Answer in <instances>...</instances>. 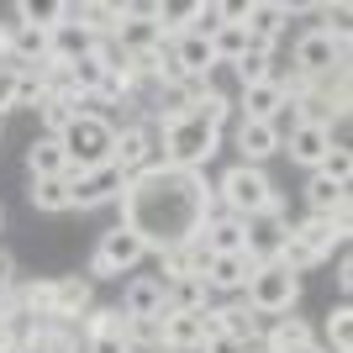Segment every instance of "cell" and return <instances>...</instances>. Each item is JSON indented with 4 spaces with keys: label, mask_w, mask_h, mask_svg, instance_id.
Returning a JSON list of instances; mask_svg holds the SVG:
<instances>
[{
    "label": "cell",
    "mask_w": 353,
    "mask_h": 353,
    "mask_svg": "<svg viewBox=\"0 0 353 353\" xmlns=\"http://www.w3.org/2000/svg\"><path fill=\"white\" fill-rule=\"evenodd\" d=\"M216 195H211V179L206 174H190V169H148V174L127 179L117 211H121V227H132L137 237L148 243V253H169L179 243L201 237Z\"/></svg>",
    "instance_id": "obj_1"
},
{
    "label": "cell",
    "mask_w": 353,
    "mask_h": 353,
    "mask_svg": "<svg viewBox=\"0 0 353 353\" xmlns=\"http://www.w3.org/2000/svg\"><path fill=\"white\" fill-rule=\"evenodd\" d=\"M211 195H216V206L227 211V216H264V211H285L280 206V190H274V179H269V169H253V163H232V169H221V179L211 185Z\"/></svg>",
    "instance_id": "obj_2"
},
{
    "label": "cell",
    "mask_w": 353,
    "mask_h": 353,
    "mask_svg": "<svg viewBox=\"0 0 353 353\" xmlns=\"http://www.w3.org/2000/svg\"><path fill=\"white\" fill-rule=\"evenodd\" d=\"M159 153L169 169H190V174H206V163L221 153V132L211 127L201 111H190V117L169 121V127H159Z\"/></svg>",
    "instance_id": "obj_3"
},
{
    "label": "cell",
    "mask_w": 353,
    "mask_h": 353,
    "mask_svg": "<svg viewBox=\"0 0 353 353\" xmlns=\"http://www.w3.org/2000/svg\"><path fill=\"white\" fill-rule=\"evenodd\" d=\"M243 301H248V311H259V316H290V311L301 306V274L285 269L280 259H274V264H253V274L243 280Z\"/></svg>",
    "instance_id": "obj_4"
},
{
    "label": "cell",
    "mask_w": 353,
    "mask_h": 353,
    "mask_svg": "<svg viewBox=\"0 0 353 353\" xmlns=\"http://www.w3.org/2000/svg\"><path fill=\"white\" fill-rule=\"evenodd\" d=\"M148 259V243L132 232V227H105L101 237H95V248H90L85 259V274L90 280H121V274H132L137 264Z\"/></svg>",
    "instance_id": "obj_5"
},
{
    "label": "cell",
    "mask_w": 353,
    "mask_h": 353,
    "mask_svg": "<svg viewBox=\"0 0 353 353\" xmlns=\"http://www.w3.org/2000/svg\"><path fill=\"white\" fill-rule=\"evenodd\" d=\"M59 143H63V153H69V174L74 169H101V163H111V148H117V121L79 111Z\"/></svg>",
    "instance_id": "obj_6"
},
{
    "label": "cell",
    "mask_w": 353,
    "mask_h": 353,
    "mask_svg": "<svg viewBox=\"0 0 353 353\" xmlns=\"http://www.w3.org/2000/svg\"><path fill=\"white\" fill-rule=\"evenodd\" d=\"M111 163L121 169V179H137L148 169H159L163 153H159V127L153 121H121L117 127V148H111Z\"/></svg>",
    "instance_id": "obj_7"
},
{
    "label": "cell",
    "mask_w": 353,
    "mask_h": 353,
    "mask_svg": "<svg viewBox=\"0 0 353 353\" xmlns=\"http://www.w3.org/2000/svg\"><path fill=\"white\" fill-rule=\"evenodd\" d=\"M290 63H295V74H301L306 85H311V79H327V74L348 69V43L327 37L322 27H311V32H301V37H295Z\"/></svg>",
    "instance_id": "obj_8"
},
{
    "label": "cell",
    "mask_w": 353,
    "mask_h": 353,
    "mask_svg": "<svg viewBox=\"0 0 353 353\" xmlns=\"http://www.w3.org/2000/svg\"><path fill=\"white\" fill-rule=\"evenodd\" d=\"M127 179H121L117 163H101V169H74L69 174V201L74 211H101V206H117Z\"/></svg>",
    "instance_id": "obj_9"
},
{
    "label": "cell",
    "mask_w": 353,
    "mask_h": 353,
    "mask_svg": "<svg viewBox=\"0 0 353 353\" xmlns=\"http://www.w3.org/2000/svg\"><path fill=\"white\" fill-rule=\"evenodd\" d=\"M237 105V121H274V127H290V95H285L280 85H269V79H259V85H243L232 95Z\"/></svg>",
    "instance_id": "obj_10"
},
{
    "label": "cell",
    "mask_w": 353,
    "mask_h": 353,
    "mask_svg": "<svg viewBox=\"0 0 353 353\" xmlns=\"http://www.w3.org/2000/svg\"><path fill=\"white\" fill-rule=\"evenodd\" d=\"M285 237H290V216H285V211L253 216L248 232H243V259H248V264H274L285 253Z\"/></svg>",
    "instance_id": "obj_11"
},
{
    "label": "cell",
    "mask_w": 353,
    "mask_h": 353,
    "mask_svg": "<svg viewBox=\"0 0 353 353\" xmlns=\"http://www.w3.org/2000/svg\"><path fill=\"white\" fill-rule=\"evenodd\" d=\"M327 148H332L327 127H306V121H290V127L280 132V153L295 163V169H306V174H316V163L327 159Z\"/></svg>",
    "instance_id": "obj_12"
},
{
    "label": "cell",
    "mask_w": 353,
    "mask_h": 353,
    "mask_svg": "<svg viewBox=\"0 0 353 353\" xmlns=\"http://www.w3.org/2000/svg\"><path fill=\"white\" fill-rule=\"evenodd\" d=\"M237 21L248 27V37L259 48H280L285 27H290V11H285V0H248V6H237Z\"/></svg>",
    "instance_id": "obj_13"
},
{
    "label": "cell",
    "mask_w": 353,
    "mask_h": 353,
    "mask_svg": "<svg viewBox=\"0 0 353 353\" xmlns=\"http://www.w3.org/2000/svg\"><path fill=\"white\" fill-rule=\"evenodd\" d=\"M90 306H95V280L90 274H53V316L59 322L79 327Z\"/></svg>",
    "instance_id": "obj_14"
},
{
    "label": "cell",
    "mask_w": 353,
    "mask_h": 353,
    "mask_svg": "<svg viewBox=\"0 0 353 353\" xmlns=\"http://www.w3.org/2000/svg\"><path fill=\"white\" fill-rule=\"evenodd\" d=\"M232 148H237V163L264 169V163L280 153V127H274V121H237L232 127Z\"/></svg>",
    "instance_id": "obj_15"
},
{
    "label": "cell",
    "mask_w": 353,
    "mask_h": 353,
    "mask_svg": "<svg viewBox=\"0 0 353 353\" xmlns=\"http://www.w3.org/2000/svg\"><path fill=\"white\" fill-rule=\"evenodd\" d=\"M316 338L311 332V322L306 316H264L259 322V353H295V348H306V343Z\"/></svg>",
    "instance_id": "obj_16"
},
{
    "label": "cell",
    "mask_w": 353,
    "mask_h": 353,
    "mask_svg": "<svg viewBox=\"0 0 353 353\" xmlns=\"http://www.w3.org/2000/svg\"><path fill=\"white\" fill-rule=\"evenodd\" d=\"M121 16H127V0H69V21L85 27L90 37H117Z\"/></svg>",
    "instance_id": "obj_17"
},
{
    "label": "cell",
    "mask_w": 353,
    "mask_h": 353,
    "mask_svg": "<svg viewBox=\"0 0 353 353\" xmlns=\"http://www.w3.org/2000/svg\"><path fill=\"white\" fill-rule=\"evenodd\" d=\"M121 316H163V280L159 274H132L121 285Z\"/></svg>",
    "instance_id": "obj_18"
},
{
    "label": "cell",
    "mask_w": 353,
    "mask_h": 353,
    "mask_svg": "<svg viewBox=\"0 0 353 353\" xmlns=\"http://www.w3.org/2000/svg\"><path fill=\"white\" fill-rule=\"evenodd\" d=\"M290 237L301 243V248H311L316 259H322V264L332 259V248H348V237H343L327 216H311V211H306L301 221H290Z\"/></svg>",
    "instance_id": "obj_19"
},
{
    "label": "cell",
    "mask_w": 353,
    "mask_h": 353,
    "mask_svg": "<svg viewBox=\"0 0 353 353\" xmlns=\"http://www.w3.org/2000/svg\"><path fill=\"white\" fill-rule=\"evenodd\" d=\"M253 274V264L243 259V253H211V264H206V290L211 295H243V280Z\"/></svg>",
    "instance_id": "obj_20"
},
{
    "label": "cell",
    "mask_w": 353,
    "mask_h": 353,
    "mask_svg": "<svg viewBox=\"0 0 353 353\" xmlns=\"http://www.w3.org/2000/svg\"><path fill=\"white\" fill-rule=\"evenodd\" d=\"M169 59H174V69L185 74V79H211V74H216L211 43H206V37H195V32H185V37L169 43Z\"/></svg>",
    "instance_id": "obj_21"
},
{
    "label": "cell",
    "mask_w": 353,
    "mask_h": 353,
    "mask_svg": "<svg viewBox=\"0 0 353 353\" xmlns=\"http://www.w3.org/2000/svg\"><path fill=\"white\" fill-rule=\"evenodd\" d=\"M117 43H121V53L127 59H143V53H159V48H169L163 43V32H159V21L153 16H121V27H117Z\"/></svg>",
    "instance_id": "obj_22"
},
{
    "label": "cell",
    "mask_w": 353,
    "mask_h": 353,
    "mask_svg": "<svg viewBox=\"0 0 353 353\" xmlns=\"http://www.w3.org/2000/svg\"><path fill=\"white\" fill-rule=\"evenodd\" d=\"M6 59H11L16 69H43V63L53 59V32H37V27H21V21H16Z\"/></svg>",
    "instance_id": "obj_23"
},
{
    "label": "cell",
    "mask_w": 353,
    "mask_h": 353,
    "mask_svg": "<svg viewBox=\"0 0 353 353\" xmlns=\"http://www.w3.org/2000/svg\"><path fill=\"white\" fill-rule=\"evenodd\" d=\"M211 316H216V327H221V338H237V343H253L259 338V311H248V301L243 295H232V301H211Z\"/></svg>",
    "instance_id": "obj_24"
},
{
    "label": "cell",
    "mask_w": 353,
    "mask_h": 353,
    "mask_svg": "<svg viewBox=\"0 0 353 353\" xmlns=\"http://www.w3.org/2000/svg\"><path fill=\"white\" fill-rule=\"evenodd\" d=\"M243 232H248L243 216H227L221 206H211L206 227H201V243H206L211 253H243Z\"/></svg>",
    "instance_id": "obj_25"
},
{
    "label": "cell",
    "mask_w": 353,
    "mask_h": 353,
    "mask_svg": "<svg viewBox=\"0 0 353 353\" xmlns=\"http://www.w3.org/2000/svg\"><path fill=\"white\" fill-rule=\"evenodd\" d=\"M27 174L32 179H69V153L59 137H32L27 148Z\"/></svg>",
    "instance_id": "obj_26"
},
{
    "label": "cell",
    "mask_w": 353,
    "mask_h": 353,
    "mask_svg": "<svg viewBox=\"0 0 353 353\" xmlns=\"http://www.w3.org/2000/svg\"><path fill=\"white\" fill-rule=\"evenodd\" d=\"M11 16L21 27H37V32H59L69 21V0H16Z\"/></svg>",
    "instance_id": "obj_27"
},
{
    "label": "cell",
    "mask_w": 353,
    "mask_h": 353,
    "mask_svg": "<svg viewBox=\"0 0 353 353\" xmlns=\"http://www.w3.org/2000/svg\"><path fill=\"white\" fill-rule=\"evenodd\" d=\"M27 206L43 211V216H63V211H74L69 179H32V185H27Z\"/></svg>",
    "instance_id": "obj_28"
},
{
    "label": "cell",
    "mask_w": 353,
    "mask_h": 353,
    "mask_svg": "<svg viewBox=\"0 0 353 353\" xmlns=\"http://www.w3.org/2000/svg\"><path fill=\"white\" fill-rule=\"evenodd\" d=\"M206 43H211V59H216V69H221V63H237V59H243V53L253 48V37H248V27H243V21L232 16V21H227L221 32H211Z\"/></svg>",
    "instance_id": "obj_29"
},
{
    "label": "cell",
    "mask_w": 353,
    "mask_h": 353,
    "mask_svg": "<svg viewBox=\"0 0 353 353\" xmlns=\"http://www.w3.org/2000/svg\"><path fill=\"white\" fill-rule=\"evenodd\" d=\"M211 306V290L206 280H174V285H163V311H206Z\"/></svg>",
    "instance_id": "obj_30"
},
{
    "label": "cell",
    "mask_w": 353,
    "mask_h": 353,
    "mask_svg": "<svg viewBox=\"0 0 353 353\" xmlns=\"http://www.w3.org/2000/svg\"><path fill=\"white\" fill-rule=\"evenodd\" d=\"M79 117V105H74V95H48L43 105H37V121H43V137H63L69 132V121Z\"/></svg>",
    "instance_id": "obj_31"
},
{
    "label": "cell",
    "mask_w": 353,
    "mask_h": 353,
    "mask_svg": "<svg viewBox=\"0 0 353 353\" xmlns=\"http://www.w3.org/2000/svg\"><path fill=\"white\" fill-rule=\"evenodd\" d=\"M232 16H237V6H227V0H195L190 32H195V37H211V32H221Z\"/></svg>",
    "instance_id": "obj_32"
},
{
    "label": "cell",
    "mask_w": 353,
    "mask_h": 353,
    "mask_svg": "<svg viewBox=\"0 0 353 353\" xmlns=\"http://www.w3.org/2000/svg\"><path fill=\"white\" fill-rule=\"evenodd\" d=\"M90 48H95V37H90L85 27H74V21H63V27L53 32V59H59V63H74V59H85Z\"/></svg>",
    "instance_id": "obj_33"
},
{
    "label": "cell",
    "mask_w": 353,
    "mask_h": 353,
    "mask_svg": "<svg viewBox=\"0 0 353 353\" xmlns=\"http://www.w3.org/2000/svg\"><path fill=\"white\" fill-rule=\"evenodd\" d=\"M101 85H105V69H101L95 53H85V59L69 63V90L74 95H101Z\"/></svg>",
    "instance_id": "obj_34"
},
{
    "label": "cell",
    "mask_w": 353,
    "mask_h": 353,
    "mask_svg": "<svg viewBox=\"0 0 353 353\" xmlns=\"http://www.w3.org/2000/svg\"><path fill=\"white\" fill-rule=\"evenodd\" d=\"M327 348L332 353H353V306L338 301V306L327 311Z\"/></svg>",
    "instance_id": "obj_35"
},
{
    "label": "cell",
    "mask_w": 353,
    "mask_h": 353,
    "mask_svg": "<svg viewBox=\"0 0 353 353\" xmlns=\"http://www.w3.org/2000/svg\"><path fill=\"white\" fill-rule=\"evenodd\" d=\"M127 343H132V353L163 348V316H127Z\"/></svg>",
    "instance_id": "obj_36"
},
{
    "label": "cell",
    "mask_w": 353,
    "mask_h": 353,
    "mask_svg": "<svg viewBox=\"0 0 353 353\" xmlns=\"http://www.w3.org/2000/svg\"><path fill=\"white\" fill-rule=\"evenodd\" d=\"M101 332H121V338H127V316H121V306H90L85 311L79 338H101Z\"/></svg>",
    "instance_id": "obj_37"
},
{
    "label": "cell",
    "mask_w": 353,
    "mask_h": 353,
    "mask_svg": "<svg viewBox=\"0 0 353 353\" xmlns=\"http://www.w3.org/2000/svg\"><path fill=\"white\" fill-rule=\"evenodd\" d=\"M269 63H274V48H259L253 43L243 59L232 63V74H237V90L243 85H259V79H269Z\"/></svg>",
    "instance_id": "obj_38"
},
{
    "label": "cell",
    "mask_w": 353,
    "mask_h": 353,
    "mask_svg": "<svg viewBox=\"0 0 353 353\" xmlns=\"http://www.w3.org/2000/svg\"><path fill=\"white\" fill-rule=\"evenodd\" d=\"M338 201H348V190H343V185H332V179H322V174L306 179V211H311V216H327Z\"/></svg>",
    "instance_id": "obj_39"
},
{
    "label": "cell",
    "mask_w": 353,
    "mask_h": 353,
    "mask_svg": "<svg viewBox=\"0 0 353 353\" xmlns=\"http://www.w3.org/2000/svg\"><path fill=\"white\" fill-rule=\"evenodd\" d=\"M48 101V85L37 69H16V111H37Z\"/></svg>",
    "instance_id": "obj_40"
},
{
    "label": "cell",
    "mask_w": 353,
    "mask_h": 353,
    "mask_svg": "<svg viewBox=\"0 0 353 353\" xmlns=\"http://www.w3.org/2000/svg\"><path fill=\"white\" fill-rule=\"evenodd\" d=\"M316 174L348 190V185H353V148H327V159L316 163Z\"/></svg>",
    "instance_id": "obj_41"
},
{
    "label": "cell",
    "mask_w": 353,
    "mask_h": 353,
    "mask_svg": "<svg viewBox=\"0 0 353 353\" xmlns=\"http://www.w3.org/2000/svg\"><path fill=\"white\" fill-rule=\"evenodd\" d=\"M11 353H59V348H53V332H48V316H37V332H32V338H21Z\"/></svg>",
    "instance_id": "obj_42"
},
{
    "label": "cell",
    "mask_w": 353,
    "mask_h": 353,
    "mask_svg": "<svg viewBox=\"0 0 353 353\" xmlns=\"http://www.w3.org/2000/svg\"><path fill=\"white\" fill-rule=\"evenodd\" d=\"M79 353H132V343L121 338V332H101V338H85Z\"/></svg>",
    "instance_id": "obj_43"
},
{
    "label": "cell",
    "mask_w": 353,
    "mask_h": 353,
    "mask_svg": "<svg viewBox=\"0 0 353 353\" xmlns=\"http://www.w3.org/2000/svg\"><path fill=\"white\" fill-rule=\"evenodd\" d=\"M6 111H16V63L0 59V121H6Z\"/></svg>",
    "instance_id": "obj_44"
},
{
    "label": "cell",
    "mask_w": 353,
    "mask_h": 353,
    "mask_svg": "<svg viewBox=\"0 0 353 353\" xmlns=\"http://www.w3.org/2000/svg\"><path fill=\"white\" fill-rule=\"evenodd\" d=\"M16 285H21V269H16V253H6V248H0V301H6V295H11Z\"/></svg>",
    "instance_id": "obj_45"
},
{
    "label": "cell",
    "mask_w": 353,
    "mask_h": 353,
    "mask_svg": "<svg viewBox=\"0 0 353 353\" xmlns=\"http://www.w3.org/2000/svg\"><path fill=\"white\" fill-rule=\"evenodd\" d=\"M201 353H248V343H237V338H206V343H201Z\"/></svg>",
    "instance_id": "obj_46"
},
{
    "label": "cell",
    "mask_w": 353,
    "mask_h": 353,
    "mask_svg": "<svg viewBox=\"0 0 353 353\" xmlns=\"http://www.w3.org/2000/svg\"><path fill=\"white\" fill-rule=\"evenodd\" d=\"M338 290H343V301L353 295V259H348V253L338 259Z\"/></svg>",
    "instance_id": "obj_47"
},
{
    "label": "cell",
    "mask_w": 353,
    "mask_h": 353,
    "mask_svg": "<svg viewBox=\"0 0 353 353\" xmlns=\"http://www.w3.org/2000/svg\"><path fill=\"white\" fill-rule=\"evenodd\" d=\"M295 353H327V343H316V338H311L306 348H295Z\"/></svg>",
    "instance_id": "obj_48"
},
{
    "label": "cell",
    "mask_w": 353,
    "mask_h": 353,
    "mask_svg": "<svg viewBox=\"0 0 353 353\" xmlns=\"http://www.w3.org/2000/svg\"><path fill=\"white\" fill-rule=\"evenodd\" d=\"M0 227H6V206H0Z\"/></svg>",
    "instance_id": "obj_49"
},
{
    "label": "cell",
    "mask_w": 353,
    "mask_h": 353,
    "mask_svg": "<svg viewBox=\"0 0 353 353\" xmlns=\"http://www.w3.org/2000/svg\"><path fill=\"white\" fill-rule=\"evenodd\" d=\"M153 353H169V348H153Z\"/></svg>",
    "instance_id": "obj_50"
},
{
    "label": "cell",
    "mask_w": 353,
    "mask_h": 353,
    "mask_svg": "<svg viewBox=\"0 0 353 353\" xmlns=\"http://www.w3.org/2000/svg\"><path fill=\"white\" fill-rule=\"evenodd\" d=\"M0 132H6V121H0Z\"/></svg>",
    "instance_id": "obj_51"
},
{
    "label": "cell",
    "mask_w": 353,
    "mask_h": 353,
    "mask_svg": "<svg viewBox=\"0 0 353 353\" xmlns=\"http://www.w3.org/2000/svg\"><path fill=\"white\" fill-rule=\"evenodd\" d=\"M327 353H332V348H327Z\"/></svg>",
    "instance_id": "obj_52"
}]
</instances>
